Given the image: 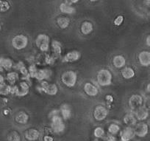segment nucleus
<instances>
[{
  "mask_svg": "<svg viewBox=\"0 0 150 141\" xmlns=\"http://www.w3.org/2000/svg\"><path fill=\"white\" fill-rule=\"evenodd\" d=\"M112 73L108 69H102L99 70L97 73L96 80L99 85L102 87L110 86L112 83Z\"/></svg>",
  "mask_w": 150,
  "mask_h": 141,
  "instance_id": "nucleus-1",
  "label": "nucleus"
},
{
  "mask_svg": "<svg viewBox=\"0 0 150 141\" xmlns=\"http://www.w3.org/2000/svg\"><path fill=\"white\" fill-rule=\"evenodd\" d=\"M52 129L55 133H61L65 129V124L63 123V118L57 114V111H53L52 112Z\"/></svg>",
  "mask_w": 150,
  "mask_h": 141,
  "instance_id": "nucleus-2",
  "label": "nucleus"
},
{
  "mask_svg": "<svg viewBox=\"0 0 150 141\" xmlns=\"http://www.w3.org/2000/svg\"><path fill=\"white\" fill-rule=\"evenodd\" d=\"M62 82L68 87H73L77 83V73L72 70H69L63 73L61 76Z\"/></svg>",
  "mask_w": 150,
  "mask_h": 141,
  "instance_id": "nucleus-3",
  "label": "nucleus"
},
{
  "mask_svg": "<svg viewBox=\"0 0 150 141\" xmlns=\"http://www.w3.org/2000/svg\"><path fill=\"white\" fill-rule=\"evenodd\" d=\"M28 44V39L24 35H17L12 39V46L16 50H22Z\"/></svg>",
  "mask_w": 150,
  "mask_h": 141,
  "instance_id": "nucleus-4",
  "label": "nucleus"
},
{
  "mask_svg": "<svg viewBox=\"0 0 150 141\" xmlns=\"http://www.w3.org/2000/svg\"><path fill=\"white\" fill-rule=\"evenodd\" d=\"M35 44L41 51L47 52L50 47V37L46 34H39L36 38Z\"/></svg>",
  "mask_w": 150,
  "mask_h": 141,
  "instance_id": "nucleus-5",
  "label": "nucleus"
},
{
  "mask_svg": "<svg viewBox=\"0 0 150 141\" xmlns=\"http://www.w3.org/2000/svg\"><path fill=\"white\" fill-rule=\"evenodd\" d=\"M133 130L135 132V135H137L140 137H144L148 134V125L144 122H140L135 125V128L133 129Z\"/></svg>",
  "mask_w": 150,
  "mask_h": 141,
  "instance_id": "nucleus-6",
  "label": "nucleus"
},
{
  "mask_svg": "<svg viewBox=\"0 0 150 141\" xmlns=\"http://www.w3.org/2000/svg\"><path fill=\"white\" fill-rule=\"evenodd\" d=\"M108 115V110L105 107L102 105H99L96 107L93 111V117L98 121L105 120Z\"/></svg>",
  "mask_w": 150,
  "mask_h": 141,
  "instance_id": "nucleus-7",
  "label": "nucleus"
},
{
  "mask_svg": "<svg viewBox=\"0 0 150 141\" xmlns=\"http://www.w3.org/2000/svg\"><path fill=\"white\" fill-rule=\"evenodd\" d=\"M143 104V98L139 95H133L129 98V106L132 111H135L138 107H141Z\"/></svg>",
  "mask_w": 150,
  "mask_h": 141,
  "instance_id": "nucleus-8",
  "label": "nucleus"
},
{
  "mask_svg": "<svg viewBox=\"0 0 150 141\" xmlns=\"http://www.w3.org/2000/svg\"><path fill=\"white\" fill-rule=\"evenodd\" d=\"M41 89L44 92L50 95H54L57 93V87L55 84H48L47 81H44L41 83Z\"/></svg>",
  "mask_w": 150,
  "mask_h": 141,
  "instance_id": "nucleus-9",
  "label": "nucleus"
},
{
  "mask_svg": "<svg viewBox=\"0 0 150 141\" xmlns=\"http://www.w3.org/2000/svg\"><path fill=\"white\" fill-rule=\"evenodd\" d=\"M135 136V132L131 126H127L121 132L120 137L122 141H129Z\"/></svg>",
  "mask_w": 150,
  "mask_h": 141,
  "instance_id": "nucleus-10",
  "label": "nucleus"
},
{
  "mask_svg": "<svg viewBox=\"0 0 150 141\" xmlns=\"http://www.w3.org/2000/svg\"><path fill=\"white\" fill-rule=\"evenodd\" d=\"M135 117L136 120L142 121V120H146L149 116V112L146 107H140L138 109L135 110Z\"/></svg>",
  "mask_w": 150,
  "mask_h": 141,
  "instance_id": "nucleus-11",
  "label": "nucleus"
},
{
  "mask_svg": "<svg viewBox=\"0 0 150 141\" xmlns=\"http://www.w3.org/2000/svg\"><path fill=\"white\" fill-rule=\"evenodd\" d=\"M81 57V54L78 51H71L68 53L66 56L63 57V62H74L76 61L79 60L80 58Z\"/></svg>",
  "mask_w": 150,
  "mask_h": 141,
  "instance_id": "nucleus-12",
  "label": "nucleus"
},
{
  "mask_svg": "<svg viewBox=\"0 0 150 141\" xmlns=\"http://www.w3.org/2000/svg\"><path fill=\"white\" fill-rule=\"evenodd\" d=\"M40 137L39 131L35 129H30L24 134V137L29 141L37 140Z\"/></svg>",
  "mask_w": 150,
  "mask_h": 141,
  "instance_id": "nucleus-13",
  "label": "nucleus"
},
{
  "mask_svg": "<svg viewBox=\"0 0 150 141\" xmlns=\"http://www.w3.org/2000/svg\"><path fill=\"white\" fill-rule=\"evenodd\" d=\"M138 59L141 66L148 67L150 64V53L149 51H142L138 56Z\"/></svg>",
  "mask_w": 150,
  "mask_h": 141,
  "instance_id": "nucleus-14",
  "label": "nucleus"
},
{
  "mask_svg": "<svg viewBox=\"0 0 150 141\" xmlns=\"http://www.w3.org/2000/svg\"><path fill=\"white\" fill-rule=\"evenodd\" d=\"M85 92L89 96H96L99 92V89L96 86L92 84L91 83H86L84 86Z\"/></svg>",
  "mask_w": 150,
  "mask_h": 141,
  "instance_id": "nucleus-15",
  "label": "nucleus"
},
{
  "mask_svg": "<svg viewBox=\"0 0 150 141\" xmlns=\"http://www.w3.org/2000/svg\"><path fill=\"white\" fill-rule=\"evenodd\" d=\"M112 64L116 68H122L126 64V60L123 56H116L112 59Z\"/></svg>",
  "mask_w": 150,
  "mask_h": 141,
  "instance_id": "nucleus-16",
  "label": "nucleus"
},
{
  "mask_svg": "<svg viewBox=\"0 0 150 141\" xmlns=\"http://www.w3.org/2000/svg\"><path fill=\"white\" fill-rule=\"evenodd\" d=\"M93 26L90 21H84L81 25V32L84 35H88L93 31Z\"/></svg>",
  "mask_w": 150,
  "mask_h": 141,
  "instance_id": "nucleus-17",
  "label": "nucleus"
},
{
  "mask_svg": "<svg viewBox=\"0 0 150 141\" xmlns=\"http://www.w3.org/2000/svg\"><path fill=\"white\" fill-rule=\"evenodd\" d=\"M124 122L128 126H132L136 124L137 120L132 113H128L124 117Z\"/></svg>",
  "mask_w": 150,
  "mask_h": 141,
  "instance_id": "nucleus-18",
  "label": "nucleus"
},
{
  "mask_svg": "<svg viewBox=\"0 0 150 141\" xmlns=\"http://www.w3.org/2000/svg\"><path fill=\"white\" fill-rule=\"evenodd\" d=\"M60 11L66 14H74L76 12V9L74 7L66 3H61L60 5Z\"/></svg>",
  "mask_w": 150,
  "mask_h": 141,
  "instance_id": "nucleus-19",
  "label": "nucleus"
},
{
  "mask_svg": "<svg viewBox=\"0 0 150 141\" xmlns=\"http://www.w3.org/2000/svg\"><path fill=\"white\" fill-rule=\"evenodd\" d=\"M29 120V116L24 112H20L16 117V121L20 124H26Z\"/></svg>",
  "mask_w": 150,
  "mask_h": 141,
  "instance_id": "nucleus-20",
  "label": "nucleus"
},
{
  "mask_svg": "<svg viewBox=\"0 0 150 141\" xmlns=\"http://www.w3.org/2000/svg\"><path fill=\"white\" fill-rule=\"evenodd\" d=\"M135 75L134 69L131 67H125L122 70V75L125 79H130L132 78Z\"/></svg>",
  "mask_w": 150,
  "mask_h": 141,
  "instance_id": "nucleus-21",
  "label": "nucleus"
},
{
  "mask_svg": "<svg viewBox=\"0 0 150 141\" xmlns=\"http://www.w3.org/2000/svg\"><path fill=\"white\" fill-rule=\"evenodd\" d=\"M13 62L8 58H1L0 59V69H10L12 67Z\"/></svg>",
  "mask_w": 150,
  "mask_h": 141,
  "instance_id": "nucleus-22",
  "label": "nucleus"
},
{
  "mask_svg": "<svg viewBox=\"0 0 150 141\" xmlns=\"http://www.w3.org/2000/svg\"><path fill=\"white\" fill-rule=\"evenodd\" d=\"M60 111H61L62 116H63V118L64 120H68V119L70 118L71 115V109L69 105L64 104V105L62 106Z\"/></svg>",
  "mask_w": 150,
  "mask_h": 141,
  "instance_id": "nucleus-23",
  "label": "nucleus"
},
{
  "mask_svg": "<svg viewBox=\"0 0 150 141\" xmlns=\"http://www.w3.org/2000/svg\"><path fill=\"white\" fill-rule=\"evenodd\" d=\"M57 24L61 29L67 28L70 24V19L67 17H59L57 20Z\"/></svg>",
  "mask_w": 150,
  "mask_h": 141,
  "instance_id": "nucleus-24",
  "label": "nucleus"
},
{
  "mask_svg": "<svg viewBox=\"0 0 150 141\" xmlns=\"http://www.w3.org/2000/svg\"><path fill=\"white\" fill-rule=\"evenodd\" d=\"M52 47L53 51L55 54L57 55H60L62 53V48H61V44H60V42H58L57 41H52Z\"/></svg>",
  "mask_w": 150,
  "mask_h": 141,
  "instance_id": "nucleus-25",
  "label": "nucleus"
},
{
  "mask_svg": "<svg viewBox=\"0 0 150 141\" xmlns=\"http://www.w3.org/2000/svg\"><path fill=\"white\" fill-rule=\"evenodd\" d=\"M8 141H21V136L16 131H13L8 135Z\"/></svg>",
  "mask_w": 150,
  "mask_h": 141,
  "instance_id": "nucleus-26",
  "label": "nucleus"
},
{
  "mask_svg": "<svg viewBox=\"0 0 150 141\" xmlns=\"http://www.w3.org/2000/svg\"><path fill=\"white\" fill-rule=\"evenodd\" d=\"M48 77V71L44 70V69H41V70H38L35 74V78H37L38 80H44Z\"/></svg>",
  "mask_w": 150,
  "mask_h": 141,
  "instance_id": "nucleus-27",
  "label": "nucleus"
},
{
  "mask_svg": "<svg viewBox=\"0 0 150 141\" xmlns=\"http://www.w3.org/2000/svg\"><path fill=\"white\" fill-rule=\"evenodd\" d=\"M119 131H120V127H119V125L116 124V123H112L108 127V132H109L110 134L112 135L118 134Z\"/></svg>",
  "mask_w": 150,
  "mask_h": 141,
  "instance_id": "nucleus-28",
  "label": "nucleus"
},
{
  "mask_svg": "<svg viewBox=\"0 0 150 141\" xmlns=\"http://www.w3.org/2000/svg\"><path fill=\"white\" fill-rule=\"evenodd\" d=\"M11 92V87L6 84H0V94L1 95H8V93Z\"/></svg>",
  "mask_w": 150,
  "mask_h": 141,
  "instance_id": "nucleus-29",
  "label": "nucleus"
},
{
  "mask_svg": "<svg viewBox=\"0 0 150 141\" xmlns=\"http://www.w3.org/2000/svg\"><path fill=\"white\" fill-rule=\"evenodd\" d=\"M10 9V4L7 1L0 0V12H5Z\"/></svg>",
  "mask_w": 150,
  "mask_h": 141,
  "instance_id": "nucleus-30",
  "label": "nucleus"
},
{
  "mask_svg": "<svg viewBox=\"0 0 150 141\" xmlns=\"http://www.w3.org/2000/svg\"><path fill=\"white\" fill-rule=\"evenodd\" d=\"M93 135L96 137L101 138L105 135V130L102 129V127H96L94 129V132H93Z\"/></svg>",
  "mask_w": 150,
  "mask_h": 141,
  "instance_id": "nucleus-31",
  "label": "nucleus"
},
{
  "mask_svg": "<svg viewBox=\"0 0 150 141\" xmlns=\"http://www.w3.org/2000/svg\"><path fill=\"white\" fill-rule=\"evenodd\" d=\"M37 71L38 69H36L35 66V65H31V66L30 67V68H29V75H30V76L32 77V78H35Z\"/></svg>",
  "mask_w": 150,
  "mask_h": 141,
  "instance_id": "nucleus-32",
  "label": "nucleus"
},
{
  "mask_svg": "<svg viewBox=\"0 0 150 141\" xmlns=\"http://www.w3.org/2000/svg\"><path fill=\"white\" fill-rule=\"evenodd\" d=\"M18 78V74L16 73V72H11V73H8V79L10 81H14Z\"/></svg>",
  "mask_w": 150,
  "mask_h": 141,
  "instance_id": "nucleus-33",
  "label": "nucleus"
},
{
  "mask_svg": "<svg viewBox=\"0 0 150 141\" xmlns=\"http://www.w3.org/2000/svg\"><path fill=\"white\" fill-rule=\"evenodd\" d=\"M124 21L123 16H119L114 20V24L116 26H120Z\"/></svg>",
  "mask_w": 150,
  "mask_h": 141,
  "instance_id": "nucleus-34",
  "label": "nucleus"
},
{
  "mask_svg": "<svg viewBox=\"0 0 150 141\" xmlns=\"http://www.w3.org/2000/svg\"><path fill=\"white\" fill-rule=\"evenodd\" d=\"M53 140H54V139H53L52 137L47 136V135H46V136L44 137V141H53Z\"/></svg>",
  "mask_w": 150,
  "mask_h": 141,
  "instance_id": "nucleus-35",
  "label": "nucleus"
},
{
  "mask_svg": "<svg viewBox=\"0 0 150 141\" xmlns=\"http://www.w3.org/2000/svg\"><path fill=\"white\" fill-rule=\"evenodd\" d=\"M46 62H47L48 64H51L53 63V58L52 57H47L46 58Z\"/></svg>",
  "mask_w": 150,
  "mask_h": 141,
  "instance_id": "nucleus-36",
  "label": "nucleus"
},
{
  "mask_svg": "<svg viewBox=\"0 0 150 141\" xmlns=\"http://www.w3.org/2000/svg\"><path fill=\"white\" fill-rule=\"evenodd\" d=\"M106 99L108 100V101H109V102H110V103L113 101V98H112V97L111 96V95H107Z\"/></svg>",
  "mask_w": 150,
  "mask_h": 141,
  "instance_id": "nucleus-37",
  "label": "nucleus"
},
{
  "mask_svg": "<svg viewBox=\"0 0 150 141\" xmlns=\"http://www.w3.org/2000/svg\"><path fill=\"white\" fill-rule=\"evenodd\" d=\"M108 141H118V140H116V138L115 137L110 136L109 137H108Z\"/></svg>",
  "mask_w": 150,
  "mask_h": 141,
  "instance_id": "nucleus-38",
  "label": "nucleus"
},
{
  "mask_svg": "<svg viewBox=\"0 0 150 141\" xmlns=\"http://www.w3.org/2000/svg\"><path fill=\"white\" fill-rule=\"evenodd\" d=\"M146 44H147V46L148 47H149L150 46V36H147V39H146Z\"/></svg>",
  "mask_w": 150,
  "mask_h": 141,
  "instance_id": "nucleus-39",
  "label": "nucleus"
},
{
  "mask_svg": "<svg viewBox=\"0 0 150 141\" xmlns=\"http://www.w3.org/2000/svg\"><path fill=\"white\" fill-rule=\"evenodd\" d=\"M4 80H5L4 77L2 76V75H0V84H2V83L4 82Z\"/></svg>",
  "mask_w": 150,
  "mask_h": 141,
  "instance_id": "nucleus-40",
  "label": "nucleus"
},
{
  "mask_svg": "<svg viewBox=\"0 0 150 141\" xmlns=\"http://www.w3.org/2000/svg\"><path fill=\"white\" fill-rule=\"evenodd\" d=\"M69 2H70L71 3H77V2H79V0H68Z\"/></svg>",
  "mask_w": 150,
  "mask_h": 141,
  "instance_id": "nucleus-41",
  "label": "nucleus"
},
{
  "mask_svg": "<svg viewBox=\"0 0 150 141\" xmlns=\"http://www.w3.org/2000/svg\"><path fill=\"white\" fill-rule=\"evenodd\" d=\"M149 86H150V84H148V86H147V89H148V92H149Z\"/></svg>",
  "mask_w": 150,
  "mask_h": 141,
  "instance_id": "nucleus-42",
  "label": "nucleus"
},
{
  "mask_svg": "<svg viewBox=\"0 0 150 141\" xmlns=\"http://www.w3.org/2000/svg\"><path fill=\"white\" fill-rule=\"evenodd\" d=\"M89 1L92 2H96V1H98V0H89Z\"/></svg>",
  "mask_w": 150,
  "mask_h": 141,
  "instance_id": "nucleus-43",
  "label": "nucleus"
},
{
  "mask_svg": "<svg viewBox=\"0 0 150 141\" xmlns=\"http://www.w3.org/2000/svg\"><path fill=\"white\" fill-rule=\"evenodd\" d=\"M1 29H2V25H1V24H0V30H1Z\"/></svg>",
  "mask_w": 150,
  "mask_h": 141,
  "instance_id": "nucleus-44",
  "label": "nucleus"
},
{
  "mask_svg": "<svg viewBox=\"0 0 150 141\" xmlns=\"http://www.w3.org/2000/svg\"></svg>",
  "mask_w": 150,
  "mask_h": 141,
  "instance_id": "nucleus-45",
  "label": "nucleus"
}]
</instances>
